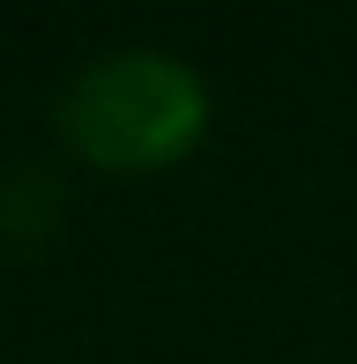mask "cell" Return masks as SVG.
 I'll return each instance as SVG.
<instances>
[{
	"label": "cell",
	"mask_w": 357,
	"mask_h": 364,
	"mask_svg": "<svg viewBox=\"0 0 357 364\" xmlns=\"http://www.w3.org/2000/svg\"><path fill=\"white\" fill-rule=\"evenodd\" d=\"M60 134L90 171L149 178L193 156L208 134V82L164 45H127L90 60L60 97Z\"/></svg>",
	"instance_id": "1"
}]
</instances>
